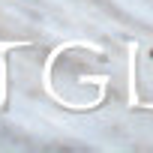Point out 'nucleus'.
Segmentation results:
<instances>
[{"instance_id": "nucleus-1", "label": "nucleus", "mask_w": 153, "mask_h": 153, "mask_svg": "<svg viewBox=\"0 0 153 153\" xmlns=\"http://www.w3.org/2000/svg\"><path fill=\"white\" fill-rule=\"evenodd\" d=\"M150 57H153V51H150Z\"/></svg>"}]
</instances>
